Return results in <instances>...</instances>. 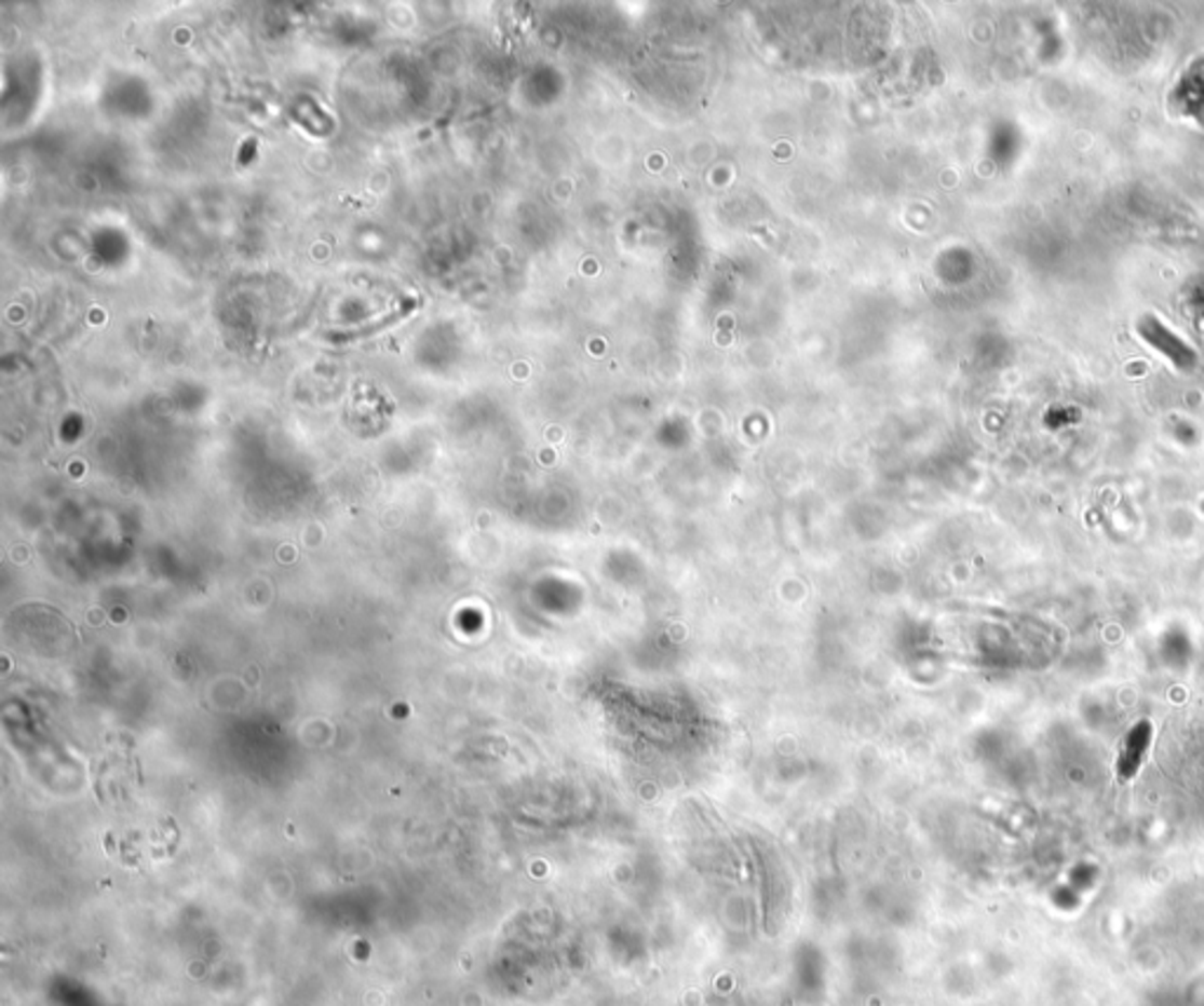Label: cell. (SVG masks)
<instances>
[{"mask_svg":"<svg viewBox=\"0 0 1204 1006\" xmlns=\"http://www.w3.org/2000/svg\"><path fill=\"white\" fill-rule=\"evenodd\" d=\"M1136 335H1139L1146 346H1150L1162 357H1167L1176 369H1183L1186 372V369H1193L1198 365V351L1153 313H1144L1136 321Z\"/></svg>","mask_w":1204,"mask_h":1006,"instance_id":"cell-1","label":"cell"},{"mask_svg":"<svg viewBox=\"0 0 1204 1006\" xmlns=\"http://www.w3.org/2000/svg\"><path fill=\"white\" fill-rule=\"evenodd\" d=\"M1150 740H1153V724L1148 720H1139L1134 726H1129L1127 734H1124L1120 746V758H1118V774L1122 780L1134 778L1136 772L1141 770L1144 758L1150 748Z\"/></svg>","mask_w":1204,"mask_h":1006,"instance_id":"cell-2","label":"cell"}]
</instances>
